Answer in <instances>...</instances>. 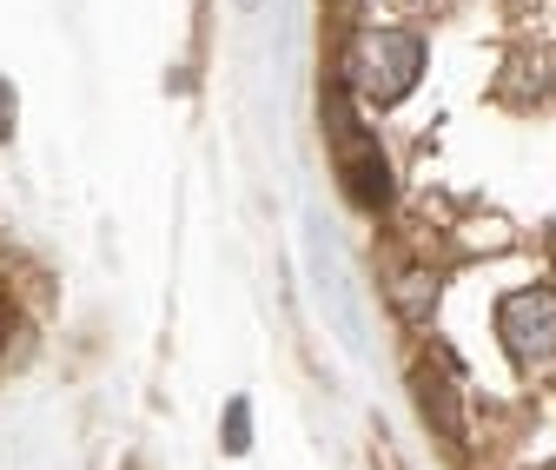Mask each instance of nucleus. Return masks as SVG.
<instances>
[{"mask_svg":"<svg viewBox=\"0 0 556 470\" xmlns=\"http://www.w3.org/2000/svg\"><path fill=\"white\" fill-rule=\"evenodd\" d=\"M245 444H252V411H245V397H232L226 405V450L245 457Z\"/></svg>","mask_w":556,"mask_h":470,"instance_id":"20e7f679","label":"nucleus"},{"mask_svg":"<svg viewBox=\"0 0 556 470\" xmlns=\"http://www.w3.org/2000/svg\"><path fill=\"white\" fill-rule=\"evenodd\" d=\"M504 352L517 365H549L556 358V285H523L497 305Z\"/></svg>","mask_w":556,"mask_h":470,"instance_id":"f03ea898","label":"nucleus"},{"mask_svg":"<svg viewBox=\"0 0 556 470\" xmlns=\"http://www.w3.org/2000/svg\"><path fill=\"white\" fill-rule=\"evenodd\" d=\"M0 140H14V87L0 80Z\"/></svg>","mask_w":556,"mask_h":470,"instance_id":"39448f33","label":"nucleus"},{"mask_svg":"<svg viewBox=\"0 0 556 470\" xmlns=\"http://www.w3.org/2000/svg\"><path fill=\"white\" fill-rule=\"evenodd\" d=\"M352 74H358V87H365L378 106H391V100H404V93H410V80H417V74H425V40L404 34V27H378V34H365V40H358Z\"/></svg>","mask_w":556,"mask_h":470,"instance_id":"f257e3e1","label":"nucleus"},{"mask_svg":"<svg viewBox=\"0 0 556 470\" xmlns=\"http://www.w3.org/2000/svg\"><path fill=\"white\" fill-rule=\"evenodd\" d=\"M417 391H425V418H431V431H438L444 444H457V437H464V424L451 418V397H457V391H451L438 371H417Z\"/></svg>","mask_w":556,"mask_h":470,"instance_id":"7ed1b4c3","label":"nucleus"}]
</instances>
